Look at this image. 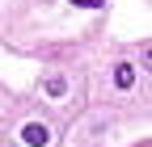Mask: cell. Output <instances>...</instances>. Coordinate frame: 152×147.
<instances>
[{"instance_id": "obj_3", "label": "cell", "mask_w": 152, "mask_h": 147, "mask_svg": "<svg viewBox=\"0 0 152 147\" xmlns=\"http://www.w3.org/2000/svg\"><path fill=\"white\" fill-rule=\"evenodd\" d=\"M47 93H51V97H64V93H68V80H64V76H51V80H47Z\"/></svg>"}, {"instance_id": "obj_1", "label": "cell", "mask_w": 152, "mask_h": 147, "mask_svg": "<svg viewBox=\"0 0 152 147\" xmlns=\"http://www.w3.org/2000/svg\"><path fill=\"white\" fill-rule=\"evenodd\" d=\"M21 143H26V147H47V143H51V130H47L42 122H26V126H21Z\"/></svg>"}, {"instance_id": "obj_2", "label": "cell", "mask_w": 152, "mask_h": 147, "mask_svg": "<svg viewBox=\"0 0 152 147\" xmlns=\"http://www.w3.org/2000/svg\"><path fill=\"white\" fill-rule=\"evenodd\" d=\"M114 84H118V88H131V84H135V67H131V63H118V67H114Z\"/></svg>"}, {"instance_id": "obj_4", "label": "cell", "mask_w": 152, "mask_h": 147, "mask_svg": "<svg viewBox=\"0 0 152 147\" xmlns=\"http://www.w3.org/2000/svg\"><path fill=\"white\" fill-rule=\"evenodd\" d=\"M72 4H76V9H102L106 0H72Z\"/></svg>"}]
</instances>
